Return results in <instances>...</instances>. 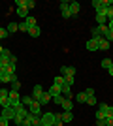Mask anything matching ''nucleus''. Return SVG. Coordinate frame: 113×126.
<instances>
[{"instance_id":"f257e3e1","label":"nucleus","mask_w":113,"mask_h":126,"mask_svg":"<svg viewBox=\"0 0 113 126\" xmlns=\"http://www.w3.org/2000/svg\"><path fill=\"white\" fill-rule=\"evenodd\" d=\"M92 6H94L96 13H102V15H106L108 8L111 6V0H92Z\"/></svg>"},{"instance_id":"f03ea898","label":"nucleus","mask_w":113,"mask_h":126,"mask_svg":"<svg viewBox=\"0 0 113 126\" xmlns=\"http://www.w3.org/2000/svg\"><path fill=\"white\" fill-rule=\"evenodd\" d=\"M8 104L11 107H17V105L21 104V94L17 92V90H10V94H8Z\"/></svg>"},{"instance_id":"7ed1b4c3","label":"nucleus","mask_w":113,"mask_h":126,"mask_svg":"<svg viewBox=\"0 0 113 126\" xmlns=\"http://www.w3.org/2000/svg\"><path fill=\"white\" fill-rule=\"evenodd\" d=\"M42 124L43 126H55V113H51V111L42 113Z\"/></svg>"},{"instance_id":"20e7f679","label":"nucleus","mask_w":113,"mask_h":126,"mask_svg":"<svg viewBox=\"0 0 113 126\" xmlns=\"http://www.w3.org/2000/svg\"><path fill=\"white\" fill-rule=\"evenodd\" d=\"M0 115H2V119H6V121H13V117H15V107H2V111H0Z\"/></svg>"},{"instance_id":"39448f33","label":"nucleus","mask_w":113,"mask_h":126,"mask_svg":"<svg viewBox=\"0 0 113 126\" xmlns=\"http://www.w3.org/2000/svg\"><path fill=\"white\" fill-rule=\"evenodd\" d=\"M68 11H70V17H75V15L81 11V4L77 2V0H72V2H70V8H68Z\"/></svg>"},{"instance_id":"423d86ee","label":"nucleus","mask_w":113,"mask_h":126,"mask_svg":"<svg viewBox=\"0 0 113 126\" xmlns=\"http://www.w3.org/2000/svg\"><path fill=\"white\" fill-rule=\"evenodd\" d=\"M75 66H60V75L62 77H68V75H75Z\"/></svg>"},{"instance_id":"0eeeda50","label":"nucleus","mask_w":113,"mask_h":126,"mask_svg":"<svg viewBox=\"0 0 113 126\" xmlns=\"http://www.w3.org/2000/svg\"><path fill=\"white\" fill-rule=\"evenodd\" d=\"M98 40L100 38H89L87 40V51H98Z\"/></svg>"},{"instance_id":"6e6552de","label":"nucleus","mask_w":113,"mask_h":126,"mask_svg":"<svg viewBox=\"0 0 113 126\" xmlns=\"http://www.w3.org/2000/svg\"><path fill=\"white\" fill-rule=\"evenodd\" d=\"M8 94H10V90L0 89V105H2V107H10V104H8Z\"/></svg>"},{"instance_id":"1a4fd4ad","label":"nucleus","mask_w":113,"mask_h":126,"mask_svg":"<svg viewBox=\"0 0 113 126\" xmlns=\"http://www.w3.org/2000/svg\"><path fill=\"white\" fill-rule=\"evenodd\" d=\"M28 113H30V111H28V107H27V105H23V104H19V105L15 107V115L23 117V119H25V117H27Z\"/></svg>"},{"instance_id":"9d476101","label":"nucleus","mask_w":113,"mask_h":126,"mask_svg":"<svg viewBox=\"0 0 113 126\" xmlns=\"http://www.w3.org/2000/svg\"><path fill=\"white\" fill-rule=\"evenodd\" d=\"M43 92H45V90L42 89V85H34V89H32V98H34V102L40 100V96H42Z\"/></svg>"},{"instance_id":"9b49d317","label":"nucleus","mask_w":113,"mask_h":126,"mask_svg":"<svg viewBox=\"0 0 113 126\" xmlns=\"http://www.w3.org/2000/svg\"><path fill=\"white\" fill-rule=\"evenodd\" d=\"M109 45H111V43H109L106 38H100V40H98V51H109Z\"/></svg>"},{"instance_id":"f8f14e48","label":"nucleus","mask_w":113,"mask_h":126,"mask_svg":"<svg viewBox=\"0 0 113 126\" xmlns=\"http://www.w3.org/2000/svg\"><path fill=\"white\" fill-rule=\"evenodd\" d=\"M28 111L34 113V115H42V105H40V102H32V105L28 107Z\"/></svg>"},{"instance_id":"ddd939ff","label":"nucleus","mask_w":113,"mask_h":126,"mask_svg":"<svg viewBox=\"0 0 113 126\" xmlns=\"http://www.w3.org/2000/svg\"><path fill=\"white\" fill-rule=\"evenodd\" d=\"M47 92H49V96H51V98H55V96H59V94H62V92H60V87H59V85H53V87H51Z\"/></svg>"},{"instance_id":"4468645a","label":"nucleus","mask_w":113,"mask_h":126,"mask_svg":"<svg viewBox=\"0 0 113 126\" xmlns=\"http://www.w3.org/2000/svg\"><path fill=\"white\" fill-rule=\"evenodd\" d=\"M40 34H42V28H40L38 25H36V26H32V28L28 30V36H30V38H38Z\"/></svg>"},{"instance_id":"2eb2a0df","label":"nucleus","mask_w":113,"mask_h":126,"mask_svg":"<svg viewBox=\"0 0 113 126\" xmlns=\"http://www.w3.org/2000/svg\"><path fill=\"white\" fill-rule=\"evenodd\" d=\"M74 98H75V102H77V104H85V102H87V94H85V90H83V92H77Z\"/></svg>"},{"instance_id":"dca6fc26","label":"nucleus","mask_w":113,"mask_h":126,"mask_svg":"<svg viewBox=\"0 0 113 126\" xmlns=\"http://www.w3.org/2000/svg\"><path fill=\"white\" fill-rule=\"evenodd\" d=\"M40 105H45V104H49V102H51V96H49V92H43L42 96H40Z\"/></svg>"},{"instance_id":"f3484780","label":"nucleus","mask_w":113,"mask_h":126,"mask_svg":"<svg viewBox=\"0 0 113 126\" xmlns=\"http://www.w3.org/2000/svg\"><path fill=\"white\" fill-rule=\"evenodd\" d=\"M60 107L64 111H72V98H64V102L60 104Z\"/></svg>"},{"instance_id":"a211bd4d","label":"nucleus","mask_w":113,"mask_h":126,"mask_svg":"<svg viewBox=\"0 0 113 126\" xmlns=\"http://www.w3.org/2000/svg\"><path fill=\"white\" fill-rule=\"evenodd\" d=\"M17 15L23 17V19H27V17H28V8H27V6H23V8H17Z\"/></svg>"},{"instance_id":"6ab92c4d","label":"nucleus","mask_w":113,"mask_h":126,"mask_svg":"<svg viewBox=\"0 0 113 126\" xmlns=\"http://www.w3.org/2000/svg\"><path fill=\"white\" fill-rule=\"evenodd\" d=\"M6 30L10 32V36H11L13 32H17V30H19V23H10V25L6 26Z\"/></svg>"},{"instance_id":"aec40b11","label":"nucleus","mask_w":113,"mask_h":126,"mask_svg":"<svg viewBox=\"0 0 113 126\" xmlns=\"http://www.w3.org/2000/svg\"><path fill=\"white\" fill-rule=\"evenodd\" d=\"M32 102H34L32 96H21V104L27 105V107H30V105H32Z\"/></svg>"},{"instance_id":"412c9836","label":"nucleus","mask_w":113,"mask_h":126,"mask_svg":"<svg viewBox=\"0 0 113 126\" xmlns=\"http://www.w3.org/2000/svg\"><path fill=\"white\" fill-rule=\"evenodd\" d=\"M64 124V121H62V111H59V113H55V126H62Z\"/></svg>"},{"instance_id":"4be33fe9","label":"nucleus","mask_w":113,"mask_h":126,"mask_svg":"<svg viewBox=\"0 0 113 126\" xmlns=\"http://www.w3.org/2000/svg\"><path fill=\"white\" fill-rule=\"evenodd\" d=\"M72 119H74V113H72V111H62V121L64 122H72Z\"/></svg>"},{"instance_id":"5701e85b","label":"nucleus","mask_w":113,"mask_h":126,"mask_svg":"<svg viewBox=\"0 0 113 126\" xmlns=\"http://www.w3.org/2000/svg\"><path fill=\"white\" fill-rule=\"evenodd\" d=\"M96 23L98 25H108V17L102 15V13H96Z\"/></svg>"},{"instance_id":"b1692460","label":"nucleus","mask_w":113,"mask_h":126,"mask_svg":"<svg viewBox=\"0 0 113 126\" xmlns=\"http://www.w3.org/2000/svg\"><path fill=\"white\" fill-rule=\"evenodd\" d=\"M19 30H21V32H27V34H28V30H30L28 23H27V21H21V23H19Z\"/></svg>"},{"instance_id":"393cba45","label":"nucleus","mask_w":113,"mask_h":126,"mask_svg":"<svg viewBox=\"0 0 113 126\" xmlns=\"http://www.w3.org/2000/svg\"><path fill=\"white\" fill-rule=\"evenodd\" d=\"M15 70H17V66H15V64H6V74L13 75V74H15Z\"/></svg>"},{"instance_id":"a878e982","label":"nucleus","mask_w":113,"mask_h":126,"mask_svg":"<svg viewBox=\"0 0 113 126\" xmlns=\"http://www.w3.org/2000/svg\"><path fill=\"white\" fill-rule=\"evenodd\" d=\"M111 64H113L111 58H104V60H102V68L104 70H109V68H111Z\"/></svg>"},{"instance_id":"bb28decb","label":"nucleus","mask_w":113,"mask_h":126,"mask_svg":"<svg viewBox=\"0 0 113 126\" xmlns=\"http://www.w3.org/2000/svg\"><path fill=\"white\" fill-rule=\"evenodd\" d=\"M25 21L28 23V26H30V28H32V26H36V25H38V21H36V17H32V15H28L27 19H25Z\"/></svg>"},{"instance_id":"cd10ccee","label":"nucleus","mask_w":113,"mask_h":126,"mask_svg":"<svg viewBox=\"0 0 113 126\" xmlns=\"http://www.w3.org/2000/svg\"><path fill=\"white\" fill-rule=\"evenodd\" d=\"M0 83H11V75L10 74H2L0 75Z\"/></svg>"},{"instance_id":"c85d7f7f","label":"nucleus","mask_w":113,"mask_h":126,"mask_svg":"<svg viewBox=\"0 0 113 126\" xmlns=\"http://www.w3.org/2000/svg\"><path fill=\"white\" fill-rule=\"evenodd\" d=\"M53 85L62 87V85H64V77H62V75H57V77H55V81H53Z\"/></svg>"},{"instance_id":"c756f323","label":"nucleus","mask_w":113,"mask_h":126,"mask_svg":"<svg viewBox=\"0 0 113 126\" xmlns=\"http://www.w3.org/2000/svg\"><path fill=\"white\" fill-rule=\"evenodd\" d=\"M4 38H10V32L6 30L4 26H0V40H4Z\"/></svg>"},{"instance_id":"7c9ffc66","label":"nucleus","mask_w":113,"mask_h":126,"mask_svg":"<svg viewBox=\"0 0 113 126\" xmlns=\"http://www.w3.org/2000/svg\"><path fill=\"white\" fill-rule=\"evenodd\" d=\"M51 100H53L57 105H60L62 102H64V96H62V94H59V96H55V98H51Z\"/></svg>"},{"instance_id":"2f4dec72","label":"nucleus","mask_w":113,"mask_h":126,"mask_svg":"<svg viewBox=\"0 0 113 126\" xmlns=\"http://www.w3.org/2000/svg\"><path fill=\"white\" fill-rule=\"evenodd\" d=\"M87 104L89 105H96L98 102H96V96H87Z\"/></svg>"},{"instance_id":"473e14b6","label":"nucleus","mask_w":113,"mask_h":126,"mask_svg":"<svg viewBox=\"0 0 113 126\" xmlns=\"http://www.w3.org/2000/svg\"><path fill=\"white\" fill-rule=\"evenodd\" d=\"M23 121H25V119H23V117H19V115L13 117V122H15L17 126H21V124H23Z\"/></svg>"},{"instance_id":"72a5a7b5","label":"nucleus","mask_w":113,"mask_h":126,"mask_svg":"<svg viewBox=\"0 0 113 126\" xmlns=\"http://www.w3.org/2000/svg\"><path fill=\"white\" fill-rule=\"evenodd\" d=\"M19 89H21V83H19V81H13V83H11V90H17V92H19Z\"/></svg>"},{"instance_id":"f704fd0d","label":"nucleus","mask_w":113,"mask_h":126,"mask_svg":"<svg viewBox=\"0 0 113 126\" xmlns=\"http://www.w3.org/2000/svg\"><path fill=\"white\" fill-rule=\"evenodd\" d=\"M27 8H28V10L36 8V2H34V0H27Z\"/></svg>"},{"instance_id":"c9c22d12","label":"nucleus","mask_w":113,"mask_h":126,"mask_svg":"<svg viewBox=\"0 0 113 126\" xmlns=\"http://www.w3.org/2000/svg\"><path fill=\"white\" fill-rule=\"evenodd\" d=\"M108 107H109L108 104H100V105H98V111H104V113H106V111H108Z\"/></svg>"},{"instance_id":"e433bc0d","label":"nucleus","mask_w":113,"mask_h":126,"mask_svg":"<svg viewBox=\"0 0 113 126\" xmlns=\"http://www.w3.org/2000/svg\"><path fill=\"white\" fill-rule=\"evenodd\" d=\"M64 83H68V85H74V75H68V77H64Z\"/></svg>"},{"instance_id":"4c0bfd02","label":"nucleus","mask_w":113,"mask_h":126,"mask_svg":"<svg viewBox=\"0 0 113 126\" xmlns=\"http://www.w3.org/2000/svg\"><path fill=\"white\" fill-rule=\"evenodd\" d=\"M106 40H108V42H109V43H111V42H113V32H111V30H109V32H108V34H106Z\"/></svg>"},{"instance_id":"58836bf2","label":"nucleus","mask_w":113,"mask_h":126,"mask_svg":"<svg viewBox=\"0 0 113 126\" xmlns=\"http://www.w3.org/2000/svg\"><path fill=\"white\" fill-rule=\"evenodd\" d=\"M106 117H113V105H109L108 111H106Z\"/></svg>"},{"instance_id":"ea45409f","label":"nucleus","mask_w":113,"mask_h":126,"mask_svg":"<svg viewBox=\"0 0 113 126\" xmlns=\"http://www.w3.org/2000/svg\"><path fill=\"white\" fill-rule=\"evenodd\" d=\"M106 126H113V117H106Z\"/></svg>"},{"instance_id":"a19ab883","label":"nucleus","mask_w":113,"mask_h":126,"mask_svg":"<svg viewBox=\"0 0 113 126\" xmlns=\"http://www.w3.org/2000/svg\"><path fill=\"white\" fill-rule=\"evenodd\" d=\"M85 94H87V96H94V89H91V87H89V89L85 90Z\"/></svg>"},{"instance_id":"79ce46f5","label":"nucleus","mask_w":113,"mask_h":126,"mask_svg":"<svg viewBox=\"0 0 113 126\" xmlns=\"http://www.w3.org/2000/svg\"><path fill=\"white\" fill-rule=\"evenodd\" d=\"M8 124H10V121H6V119L0 117V126H8Z\"/></svg>"},{"instance_id":"37998d69","label":"nucleus","mask_w":113,"mask_h":126,"mask_svg":"<svg viewBox=\"0 0 113 126\" xmlns=\"http://www.w3.org/2000/svg\"><path fill=\"white\" fill-rule=\"evenodd\" d=\"M10 64H17V57H15V55H11V57H10Z\"/></svg>"},{"instance_id":"c03bdc74","label":"nucleus","mask_w":113,"mask_h":126,"mask_svg":"<svg viewBox=\"0 0 113 126\" xmlns=\"http://www.w3.org/2000/svg\"><path fill=\"white\" fill-rule=\"evenodd\" d=\"M6 74V64H0V75Z\"/></svg>"},{"instance_id":"a18cd8bd","label":"nucleus","mask_w":113,"mask_h":126,"mask_svg":"<svg viewBox=\"0 0 113 126\" xmlns=\"http://www.w3.org/2000/svg\"><path fill=\"white\" fill-rule=\"evenodd\" d=\"M108 28L113 32V19H111V21H108Z\"/></svg>"},{"instance_id":"49530a36","label":"nucleus","mask_w":113,"mask_h":126,"mask_svg":"<svg viewBox=\"0 0 113 126\" xmlns=\"http://www.w3.org/2000/svg\"><path fill=\"white\" fill-rule=\"evenodd\" d=\"M96 126H106V121H96Z\"/></svg>"},{"instance_id":"de8ad7c7","label":"nucleus","mask_w":113,"mask_h":126,"mask_svg":"<svg viewBox=\"0 0 113 126\" xmlns=\"http://www.w3.org/2000/svg\"><path fill=\"white\" fill-rule=\"evenodd\" d=\"M108 74H109V75H111V77H113V64H111V68L108 70Z\"/></svg>"},{"instance_id":"09e8293b","label":"nucleus","mask_w":113,"mask_h":126,"mask_svg":"<svg viewBox=\"0 0 113 126\" xmlns=\"http://www.w3.org/2000/svg\"><path fill=\"white\" fill-rule=\"evenodd\" d=\"M2 51H4V47H2V45H0V53H2Z\"/></svg>"},{"instance_id":"8fccbe9b","label":"nucleus","mask_w":113,"mask_h":126,"mask_svg":"<svg viewBox=\"0 0 113 126\" xmlns=\"http://www.w3.org/2000/svg\"><path fill=\"white\" fill-rule=\"evenodd\" d=\"M0 62H2V58H0Z\"/></svg>"},{"instance_id":"3c124183","label":"nucleus","mask_w":113,"mask_h":126,"mask_svg":"<svg viewBox=\"0 0 113 126\" xmlns=\"http://www.w3.org/2000/svg\"><path fill=\"white\" fill-rule=\"evenodd\" d=\"M40 126H43V124H40Z\"/></svg>"}]
</instances>
